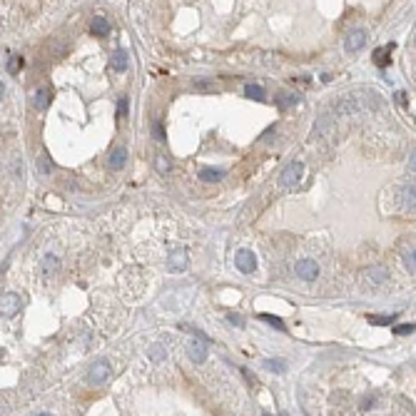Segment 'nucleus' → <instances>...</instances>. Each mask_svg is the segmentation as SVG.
I'll return each mask as SVG.
<instances>
[{
    "label": "nucleus",
    "instance_id": "nucleus-1",
    "mask_svg": "<svg viewBox=\"0 0 416 416\" xmlns=\"http://www.w3.org/2000/svg\"><path fill=\"white\" fill-rule=\"evenodd\" d=\"M301 175H304V162H289L284 170H282V175H279V184L282 187H294L299 179H301Z\"/></svg>",
    "mask_w": 416,
    "mask_h": 416
},
{
    "label": "nucleus",
    "instance_id": "nucleus-2",
    "mask_svg": "<svg viewBox=\"0 0 416 416\" xmlns=\"http://www.w3.org/2000/svg\"><path fill=\"white\" fill-rule=\"evenodd\" d=\"M107 379H110V364H107L105 359L95 361V364L90 366V371H88V384L100 386V384H105Z\"/></svg>",
    "mask_w": 416,
    "mask_h": 416
},
{
    "label": "nucleus",
    "instance_id": "nucleus-3",
    "mask_svg": "<svg viewBox=\"0 0 416 416\" xmlns=\"http://www.w3.org/2000/svg\"><path fill=\"white\" fill-rule=\"evenodd\" d=\"M294 272H297V277H299V279H304V282H314V279L319 277V264H317L314 259H299V262H297V267H294Z\"/></svg>",
    "mask_w": 416,
    "mask_h": 416
},
{
    "label": "nucleus",
    "instance_id": "nucleus-4",
    "mask_svg": "<svg viewBox=\"0 0 416 416\" xmlns=\"http://www.w3.org/2000/svg\"><path fill=\"white\" fill-rule=\"evenodd\" d=\"M366 30H361V28H354L352 32H347V37H344V50L347 53H359L364 45H366Z\"/></svg>",
    "mask_w": 416,
    "mask_h": 416
},
{
    "label": "nucleus",
    "instance_id": "nucleus-5",
    "mask_svg": "<svg viewBox=\"0 0 416 416\" xmlns=\"http://www.w3.org/2000/svg\"><path fill=\"white\" fill-rule=\"evenodd\" d=\"M187 264H190V254H187V249H172L170 257H167V269L179 274L187 269Z\"/></svg>",
    "mask_w": 416,
    "mask_h": 416
},
{
    "label": "nucleus",
    "instance_id": "nucleus-6",
    "mask_svg": "<svg viewBox=\"0 0 416 416\" xmlns=\"http://www.w3.org/2000/svg\"><path fill=\"white\" fill-rule=\"evenodd\" d=\"M20 309H23V297L20 294H15V292L3 294V317L5 319H13Z\"/></svg>",
    "mask_w": 416,
    "mask_h": 416
},
{
    "label": "nucleus",
    "instance_id": "nucleus-7",
    "mask_svg": "<svg viewBox=\"0 0 416 416\" xmlns=\"http://www.w3.org/2000/svg\"><path fill=\"white\" fill-rule=\"evenodd\" d=\"M187 357H190L195 364H202V361L207 359V344H205V339H200V336L190 339V344H187Z\"/></svg>",
    "mask_w": 416,
    "mask_h": 416
},
{
    "label": "nucleus",
    "instance_id": "nucleus-8",
    "mask_svg": "<svg viewBox=\"0 0 416 416\" xmlns=\"http://www.w3.org/2000/svg\"><path fill=\"white\" fill-rule=\"evenodd\" d=\"M235 264H237V269L244 272V274H252L257 269V259H254V254L249 249H239L237 257H235Z\"/></svg>",
    "mask_w": 416,
    "mask_h": 416
},
{
    "label": "nucleus",
    "instance_id": "nucleus-9",
    "mask_svg": "<svg viewBox=\"0 0 416 416\" xmlns=\"http://www.w3.org/2000/svg\"><path fill=\"white\" fill-rule=\"evenodd\" d=\"M399 207L406 212L416 209V184H404L399 190Z\"/></svg>",
    "mask_w": 416,
    "mask_h": 416
},
{
    "label": "nucleus",
    "instance_id": "nucleus-10",
    "mask_svg": "<svg viewBox=\"0 0 416 416\" xmlns=\"http://www.w3.org/2000/svg\"><path fill=\"white\" fill-rule=\"evenodd\" d=\"M125 162H127V149H125V147H115V149L110 152V157H107V167H110L112 172L122 170Z\"/></svg>",
    "mask_w": 416,
    "mask_h": 416
},
{
    "label": "nucleus",
    "instance_id": "nucleus-11",
    "mask_svg": "<svg viewBox=\"0 0 416 416\" xmlns=\"http://www.w3.org/2000/svg\"><path fill=\"white\" fill-rule=\"evenodd\" d=\"M364 277H366V282L371 287H379V284H384L389 279V272H386V267H371V269L364 272Z\"/></svg>",
    "mask_w": 416,
    "mask_h": 416
},
{
    "label": "nucleus",
    "instance_id": "nucleus-12",
    "mask_svg": "<svg viewBox=\"0 0 416 416\" xmlns=\"http://www.w3.org/2000/svg\"><path fill=\"white\" fill-rule=\"evenodd\" d=\"M334 130V120L329 118V115H322L319 120H317V125H314V137H322V135H329Z\"/></svg>",
    "mask_w": 416,
    "mask_h": 416
},
{
    "label": "nucleus",
    "instance_id": "nucleus-13",
    "mask_svg": "<svg viewBox=\"0 0 416 416\" xmlns=\"http://www.w3.org/2000/svg\"><path fill=\"white\" fill-rule=\"evenodd\" d=\"M50 90L48 88H40V90H35V95H32V105L37 107V110H45L48 105H50Z\"/></svg>",
    "mask_w": 416,
    "mask_h": 416
},
{
    "label": "nucleus",
    "instance_id": "nucleus-14",
    "mask_svg": "<svg viewBox=\"0 0 416 416\" xmlns=\"http://www.w3.org/2000/svg\"><path fill=\"white\" fill-rule=\"evenodd\" d=\"M224 177V170H217V167H202L200 170V179L202 182H219Z\"/></svg>",
    "mask_w": 416,
    "mask_h": 416
},
{
    "label": "nucleus",
    "instance_id": "nucleus-15",
    "mask_svg": "<svg viewBox=\"0 0 416 416\" xmlns=\"http://www.w3.org/2000/svg\"><path fill=\"white\" fill-rule=\"evenodd\" d=\"M244 97H249V100H257V102H264L267 100V92H264V88H259V85H244Z\"/></svg>",
    "mask_w": 416,
    "mask_h": 416
},
{
    "label": "nucleus",
    "instance_id": "nucleus-16",
    "mask_svg": "<svg viewBox=\"0 0 416 416\" xmlns=\"http://www.w3.org/2000/svg\"><path fill=\"white\" fill-rule=\"evenodd\" d=\"M90 32H92V35H97V37H102V35H107V32H110V23H107L105 18H92V23H90Z\"/></svg>",
    "mask_w": 416,
    "mask_h": 416
},
{
    "label": "nucleus",
    "instance_id": "nucleus-17",
    "mask_svg": "<svg viewBox=\"0 0 416 416\" xmlns=\"http://www.w3.org/2000/svg\"><path fill=\"white\" fill-rule=\"evenodd\" d=\"M262 366H264V371H272V374H284L287 371V364L282 359H264Z\"/></svg>",
    "mask_w": 416,
    "mask_h": 416
},
{
    "label": "nucleus",
    "instance_id": "nucleus-18",
    "mask_svg": "<svg viewBox=\"0 0 416 416\" xmlns=\"http://www.w3.org/2000/svg\"><path fill=\"white\" fill-rule=\"evenodd\" d=\"M37 172H40V175H53V170H55V165H53V160H50V155H40V157H37Z\"/></svg>",
    "mask_w": 416,
    "mask_h": 416
},
{
    "label": "nucleus",
    "instance_id": "nucleus-19",
    "mask_svg": "<svg viewBox=\"0 0 416 416\" xmlns=\"http://www.w3.org/2000/svg\"><path fill=\"white\" fill-rule=\"evenodd\" d=\"M112 67H115L118 72H125V67H127V53L125 50H115V53H112Z\"/></svg>",
    "mask_w": 416,
    "mask_h": 416
},
{
    "label": "nucleus",
    "instance_id": "nucleus-20",
    "mask_svg": "<svg viewBox=\"0 0 416 416\" xmlns=\"http://www.w3.org/2000/svg\"><path fill=\"white\" fill-rule=\"evenodd\" d=\"M58 269H60V259L53 257V254H48V257L43 259V272H45V274H55Z\"/></svg>",
    "mask_w": 416,
    "mask_h": 416
},
{
    "label": "nucleus",
    "instance_id": "nucleus-21",
    "mask_svg": "<svg viewBox=\"0 0 416 416\" xmlns=\"http://www.w3.org/2000/svg\"><path fill=\"white\" fill-rule=\"evenodd\" d=\"M155 167H157V172H162V175H165V172H170L172 162H170V157H167V155H162V152H160V155L155 157Z\"/></svg>",
    "mask_w": 416,
    "mask_h": 416
},
{
    "label": "nucleus",
    "instance_id": "nucleus-22",
    "mask_svg": "<svg viewBox=\"0 0 416 416\" xmlns=\"http://www.w3.org/2000/svg\"><path fill=\"white\" fill-rule=\"evenodd\" d=\"M165 357H167V349L162 344H152V347H149V359H152V361H160Z\"/></svg>",
    "mask_w": 416,
    "mask_h": 416
},
{
    "label": "nucleus",
    "instance_id": "nucleus-23",
    "mask_svg": "<svg viewBox=\"0 0 416 416\" xmlns=\"http://www.w3.org/2000/svg\"><path fill=\"white\" fill-rule=\"evenodd\" d=\"M404 264H406V269H409V272H414V274H416V249H409V252L404 254Z\"/></svg>",
    "mask_w": 416,
    "mask_h": 416
},
{
    "label": "nucleus",
    "instance_id": "nucleus-24",
    "mask_svg": "<svg viewBox=\"0 0 416 416\" xmlns=\"http://www.w3.org/2000/svg\"><path fill=\"white\" fill-rule=\"evenodd\" d=\"M374 62H376V65H389V53H386L384 48H379V50L374 53Z\"/></svg>",
    "mask_w": 416,
    "mask_h": 416
},
{
    "label": "nucleus",
    "instance_id": "nucleus-25",
    "mask_svg": "<svg viewBox=\"0 0 416 416\" xmlns=\"http://www.w3.org/2000/svg\"><path fill=\"white\" fill-rule=\"evenodd\" d=\"M259 319H262V322H267V324H272L274 329H284V322H282V319H277V317H269V314H259Z\"/></svg>",
    "mask_w": 416,
    "mask_h": 416
},
{
    "label": "nucleus",
    "instance_id": "nucleus-26",
    "mask_svg": "<svg viewBox=\"0 0 416 416\" xmlns=\"http://www.w3.org/2000/svg\"><path fill=\"white\" fill-rule=\"evenodd\" d=\"M20 65H23V60H20L18 55H10V58H8V72L15 75V72L20 70Z\"/></svg>",
    "mask_w": 416,
    "mask_h": 416
},
{
    "label": "nucleus",
    "instance_id": "nucleus-27",
    "mask_svg": "<svg viewBox=\"0 0 416 416\" xmlns=\"http://www.w3.org/2000/svg\"><path fill=\"white\" fill-rule=\"evenodd\" d=\"M297 102H299V95H287V97L282 95V97H279V107H284V110L292 107V105H297Z\"/></svg>",
    "mask_w": 416,
    "mask_h": 416
},
{
    "label": "nucleus",
    "instance_id": "nucleus-28",
    "mask_svg": "<svg viewBox=\"0 0 416 416\" xmlns=\"http://www.w3.org/2000/svg\"><path fill=\"white\" fill-rule=\"evenodd\" d=\"M394 319H396L394 314H389V317H369V322H371V324H382V327H384V324H391Z\"/></svg>",
    "mask_w": 416,
    "mask_h": 416
},
{
    "label": "nucleus",
    "instance_id": "nucleus-29",
    "mask_svg": "<svg viewBox=\"0 0 416 416\" xmlns=\"http://www.w3.org/2000/svg\"><path fill=\"white\" fill-rule=\"evenodd\" d=\"M416 329V324H399V327H394V334H411Z\"/></svg>",
    "mask_w": 416,
    "mask_h": 416
},
{
    "label": "nucleus",
    "instance_id": "nucleus-30",
    "mask_svg": "<svg viewBox=\"0 0 416 416\" xmlns=\"http://www.w3.org/2000/svg\"><path fill=\"white\" fill-rule=\"evenodd\" d=\"M127 107H130V102H127V100H120V102H118V115H120V118H125V115H127Z\"/></svg>",
    "mask_w": 416,
    "mask_h": 416
},
{
    "label": "nucleus",
    "instance_id": "nucleus-31",
    "mask_svg": "<svg viewBox=\"0 0 416 416\" xmlns=\"http://www.w3.org/2000/svg\"><path fill=\"white\" fill-rule=\"evenodd\" d=\"M396 102H399V105H406V102H409V97H406V92H404V90H399V92H396Z\"/></svg>",
    "mask_w": 416,
    "mask_h": 416
},
{
    "label": "nucleus",
    "instance_id": "nucleus-32",
    "mask_svg": "<svg viewBox=\"0 0 416 416\" xmlns=\"http://www.w3.org/2000/svg\"><path fill=\"white\" fill-rule=\"evenodd\" d=\"M152 132H155V140H162V125H160V122L152 125Z\"/></svg>",
    "mask_w": 416,
    "mask_h": 416
},
{
    "label": "nucleus",
    "instance_id": "nucleus-33",
    "mask_svg": "<svg viewBox=\"0 0 416 416\" xmlns=\"http://www.w3.org/2000/svg\"><path fill=\"white\" fill-rule=\"evenodd\" d=\"M371 404H374V399H366V401H361V411H369V409H371Z\"/></svg>",
    "mask_w": 416,
    "mask_h": 416
},
{
    "label": "nucleus",
    "instance_id": "nucleus-34",
    "mask_svg": "<svg viewBox=\"0 0 416 416\" xmlns=\"http://www.w3.org/2000/svg\"><path fill=\"white\" fill-rule=\"evenodd\" d=\"M230 322H235V324H242V319H239L237 314H230Z\"/></svg>",
    "mask_w": 416,
    "mask_h": 416
},
{
    "label": "nucleus",
    "instance_id": "nucleus-35",
    "mask_svg": "<svg viewBox=\"0 0 416 416\" xmlns=\"http://www.w3.org/2000/svg\"><path fill=\"white\" fill-rule=\"evenodd\" d=\"M411 172H416V152L411 155Z\"/></svg>",
    "mask_w": 416,
    "mask_h": 416
}]
</instances>
